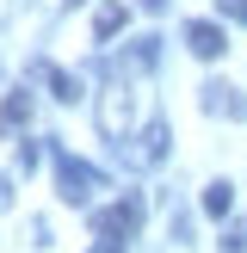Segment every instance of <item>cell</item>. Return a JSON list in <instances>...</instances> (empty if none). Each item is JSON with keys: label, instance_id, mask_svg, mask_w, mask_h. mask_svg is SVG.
Wrapping results in <instances>:
<instances>
[{"label": "cell", "instance_id": "obj_1", "mask_svg": "<svg viewBox=\"0 0 247 253\" xmlns=\"http://www.w3.org/2000/svg\"><path fill=\"white\" fill-rule=\"evenodd\" d=\"M155 118H161V111L148 105V93H136L130 81H118L111 93H99V130H105V142H111V148H124L136 130H148Z\"/></svg>", "mask_w": 247, "mask_h": 253}, {"label": "cell", "instance_id": "obj_2", "mask_svg": "<svg viewBox=\"0 0 247 253\" xmlns=\"http://www.w3.org/2000/svg\"><path fill=\"white\" fill-rule=\"evenodd\" d=\"M99 192H105V173L93 161H74L68 148H56V198L62 204H93Z\"/></svg>", "mask_w": 247, "mask_h": 253}, {"label": "cell", "instance_id": "obj_3", "mask_svg": "<svg viewBox=\"0 0 247 253\" xmlns=\"http://www.w3.org/2000/svg\"><path fill=\"white\" fill-rule=\"evenodd\" d=\"M136 222H142V198H118V204H105V210H93V235H99V241H130V235H136Z\"/></svg>", "mask_w": 247, "mask_h": 253}, {"label": "cell", "instance_id": "obj_4", "mask_svg": "<svg viewBox=\"0 0 247 253\" xmlns=\"http://www.w3.org/2000/svg\"><path fill=\"white\" fill-rule=\"evenodd\" d=\"M167 142H173L167 118H155V124H148V130H136L130 142L118 148V155H124V167H161V161H167Z\"/></svg>", "mask_w": 247, "mask_h": 253}, {"label": "cell", "instance_id": "obj_5", "mask_svg": "<svg viewBox=\"0 0 247 253\" xmlns=\"http://www.w3.org/2000/svg\"><path fill=\"white\" fill-rule=\"evenodd\" d=\"M198 105H204L210 118H229V124L247 118V93H241V86H229V81H204V86H198Z\"/></svg>", "mask_w": 247, "mask_h": 253}, {"label": "cell", "instance_id": "obj_6", "mask_svg": "<svg viewBox=\"0 0 247 253\" xmlns=\"http://www.w3.org/2000/svg\"><path fill=\"white\" fill-rule=\"evenodd\" d=\"M179 37H185V49H192L198 62H216L222 49H229V31H222L216 19H185V31H179Z\"/></svg>", "mask_w": 247, "mask_h": 253}, {"label": "cell", "instance_id": "obj_7", "mask_svg": "<svg viewBox=\"0 0 247 253\" xmlns=\"http://www.w3.org/2000/svg\"><path fill=\"white\" fill-rule=\"evenodd\" d=\"M31 81H43V86H49V93H56V99H62V105H74V99H81V93H86V81H81V74H68V68H56V62H43V56H37V62H31Z\"/></svg>", "mask_w": 247, "mask_h": 253}, {"label": "cell", "instance_id": "obj_8", "mask_svg": "<svg viewBox=\"0 0 247 253\" xmlns=\"http://www.w3.org/2000/svg\"><path fill=\"white\" fill-rule=\"evenodd\" d=\"M25 124H31V93L19 86V93H6V99H0V136H19Z\"/></svg>", "mask_w": 247, "mask_h": 253}, {"label": "cell", "instance_id": "obj_9", "mask_svg": "<svg viewBox=\"0 0 247 253\" xmlns=\"http://www.w3.org/2000/svg\"><path fill=\"white\" fill-rule=\"evenodd\" d=\"M198 204H204V216H216V222H222V216H229V210H235V185H229V179H210Z\"/></svg>", "mask_w": 247, "mask_h": 253}, {"label": "cell", "instance_id": "obj_10", "mask_svg": "<svg viewBox=\"0 0 247 253\" xmlns=\"http://www.w3.org/2000/svg\"><path fill=\"white\" fill-rule=\"evenodd\" d=\"M124 19H130V6H118V0H111V6H99V12H93V37H99V43H105V37H118Z\"/></svg>", "mask_w": 247, "mask_h": 253}, {"label": "cell", "instance_id": "obj_11", "mask_svg": "<svg viewBox=\"0 0 247 253\" xmlns=\"http://www.w3.org/2000/svg\"><path fill=\"white\" fill-rule=\"evenodd\" d=\"M222 253H247V222H229L222 229Z\"/></svg>", "mask_w": 247, "mask_h": 253}, {"label": "cell", "instance_id": "obj_12", "mask_svg": "<svg viewBox=\"0 0 247 253\" xmlns=\"http://www.w3.org/2000/svg\"><path fill=\"white\" fill-rule=\"evenodd\" d=\"M37 155H43V148H37V142H19V155H12V167H19L25 179H31V167H37Z\"/></svg>", "mask_w": 247, "mask_h": 253}, {"label": "cell", "instance_id": "obj_13", "mask_svg": "<svg viewBox=\"0 0 247 253\" xmlns=\"http://www.w3.org/2000/svg\"><path fill=\"white\" fill-rule=\"evenodd\" d=\"M167 241H192V216H185V210L167 216Z\"/></svg>", "mask_w": 247, "mask_h": 253}, {"label": "cell", "instance_id": "obj_14", "mask_svg": "<svg viewBox=\"0 0 247 253\" xmlns=\"http://www.w3.org/2000/svg\"><path fill=\"white\" fill-rule=\"evenodd\" d=\"M222 6V19H235V25H247V0H216Z\"/></svg>", "mask_w": 247, "mask_h": 253}, {"label": "cell", "instance_id": "obj_15", "mask_svg": "<svg viewBox=\"0 0 247 253\" xmlns=\"http://www.w3.org/2000/svg\"><path fill=\"white\" fill-rule=\"evenodd\" d=\"M12 204V173H0V210Z\"/></svg>", "mask_w": 247, "mask_h": 253}, {"label": "cell", "instance_id": "obj_16", "mask_svg": "<svg viewBox=\"0 0 247 253\" xmlns=\"http://www.w3.org/2000/svg\"><path fill=\"white\" fill-rule=\"evenodd\" d=\"M93 253H124V247H118V241H99V247H93Z\"/></svg>", "mask_w": 247, "mask_h": 253}, {"label": "cell", "instance_id": "obj_17", "mask_svg": "<svg viewBox=\"0 0 247 253\" xmlns=\"http://www.w3.org/2000/svg\"><path fill=\"white\" fill-rule=\"evenodd\" d=\"M68 6H81V0H68Z\"/></svg>", "mask_w": 247, "mask_h": 253}]
</instances>
